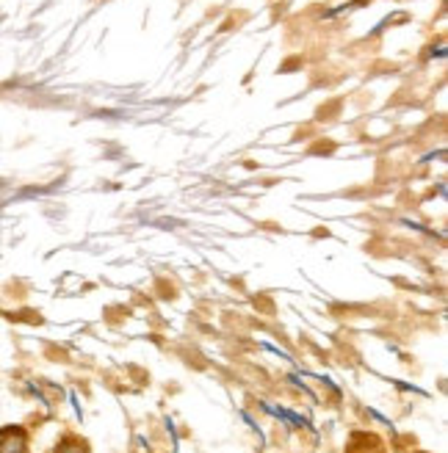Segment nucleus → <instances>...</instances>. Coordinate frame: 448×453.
Instances as JSON below:
<instances>
[{"mask_svg": "<svg viewBox=\"0 0 448 453\" xmlns=\"http://www.w3.org/2000/svg\"><path fill=\"white\" fill-rule=\"evenodd\" d=\"M0 453H28V432L19 426L0 428Z\"/></svg>", "mask_w": 448, "mask_h": 453, "instance_id": "obj_1", "label": "nucleus"}, {"mask_svg": "<svg viewBox=\"0 0 448 453\" xmlns=\"http://www.w3.org/2000/svg\"><path fill=\"white\" fill-rule=\"evenodd\" d=\"M56 453H92V450H89V442H86V440L70 434V437H64V440L58 442Z\"/></svg>", "mask_w": 448, "mask_h": 453, "instance_id": "obj_2", "label": "nucleus"}, {"mask_svg": "<svg viewBox=\"0 0 448 453\" xmlns=\"http://www.w3.org/2000/svg\"><path fill=\"white\" fill-rule=\"evenodd\" d=\"M415 453H421V450H415Z\"/></svg>", "mask_w": 448, "mask_h": 453, "instance_id": "obj_3", "label": "nucleus"}]
</instances>
